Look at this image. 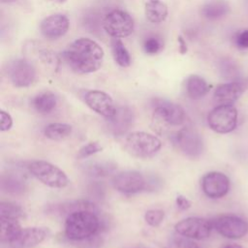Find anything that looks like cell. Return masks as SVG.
Segmentation results:
<instances>
[{
	"label": "cell",
	"instance_id": "43",
	"mask_svg": "<svg viewBox=\"0 0 248 248\" xmlns=\"http://www.w3.org/2000/svg\"><path fill=\"white\" fill-rule=\"evenodd\" d=\"M131 248H148V247H145V246H142V245H139V246H134V247H131Z\"/></svg>",
	"mask_w": 248,
	"mask_h": 248
},
{
	"label": "cell",
	"instance_id": "33",
	"mask_svg": "<svg viewBox=\"0 0 248 248\" xmlns=\"http://www.w3.org/2000/svg\"><path fill=\"white\" fill-rule=\"evenodd\" d=\"M70 242L73 245H75L77 248H100L103 244V238L97 233V234L92 235L85 239L75 240V241H70Z\"/></svg>",
	"mask_w": 248,
	"mask_h": 248
},
{
	"label": "cell",
	"instance_id": "15",
	"mask_svg": "<svg viewBox=\"0 0 248 248\" xmlns=\"http://www.w3.org/2000/svg\"><path fill=\"white\" fill-rule=\"evenodd\" d=\"M135 115L129 107L116 108L113 116L107 118L106 129L108 134L113 137H120L125 135L133 126Z\"/></svg>",
	"mask_w": 248,
	"mask_h": 248
},
{
	"label": "cell",
	"instance_id": "14",
	"mask_svg": "<svg viewBox=\"0 0 248 248\" xmlns=\"http://www.w3.org/2000/svg\"><path fill=\"white\" fill-rule=\"evenodd\" d=\"M203 193L211 199H219L230 190V179L220 171H210L204 174L201 181Z\"/></svg>",
	"mask_w": 248,
	"mask_h": 248
},
{
	"label": "cell",
	"instance_id": "2",
	"mask_svg": "<svg viewBox=\"0 0 248 248\" xmlns=\"http://www.w3.org/2000/svg\"><path fill=\"white\" fill-rule=\"evenodd\" d=\"M100 212L92 210H78L72 212L66 217L64 223V233L70 241L81 240L99 233L105 229Z\"/></svg>",
	"mask_w": 248,
	"mask_h": 248
},
{
	"label": "cell",
	"instance_id": "18",
	"mask_svg": "<svg viewBox=\"0 0 248 248\" xmlns=\"http://www.w3.org/2000/svg\"><path fill=\"white\" fill-rule=\"evenodd\" d=\"M78 210H92L95 212H100L96 203L87 199L56 202L52 204H47L46 207V212L48 214H52L54 216H68L72 212Z\"/></svg>",
	"mask_w": 248,
	"mask_h": 248
},
{
	"label": "cell",
	"instance_id": "13",
	"mask_svg": "<svg viewBox=\"0 0 248 248\" xmlns=\"http://www.w3.org/2000/svg\"><path fill=\"white\" fill-rule=\"evenodd\" d=\"M154 115L163 123L170 126H179L186 120L184 109L179 105L166 100L155 101Z\"/></svg>",
	"mask_w": 248,
	"mask_h": 248
},
{
	"label": "cell",
	"instance_id": "27",
	"mask_svg": "<svg viewBox=\"0 0 248 248\" xmlns=\"http://www.w3.org/2000/svg\"><path fill=\"white\" fill-rule=\"evenodd\" d=\"M20 227L17 219L0 217V241L10 244L20 232Z\"/></svg>",
	"mask_w": 248,
	"mask_h": 248
},
{
	"label": "cell",
	"instance_id": "7",
	"mask_svg": "<svg viewBox=\"0 0 248 248\" xmlns=\"http://www.w3.org/2000/svg\"><path fill=\"white\" fill-rule=\"evenodd\" d=\"M6 73L14 86L27 87L35 81L37 69L28 59L18 58L8 64Z\"/></svg>",
	"mask_w": 248,
	"mask_h": 248
},
{
	"label": "cell",
	"instance_id": "40",
	"mask_svg": "<svg viewBox=\"0 0 248 248\" xmlns=\"http://www.w3.org/2000/svg\"><path fill=\"white\" fill-rule=\"evenodd\" d=\"M177 41H178V45H179V52L181 54H185L187 52V45H186L185 40L183 39L182 36H178Z\"/></svg>",
	"mask_w": 248,
	"mask_h": 248
},
{
	"label": "cell",
	"instance_id": "23",
	"mask_svg": "<svg viewBox=\"0 0 248 248\" xmlns=\"http://www.w3.org/2000/svg\"><path fill=\"white\" fill-rule=\"evenodd\" d=\"M209 85L204 78L198 75H191L185 81L187 96L192 100H199L205 96L209 91Z\"/></svg>",
	"mask_w": 248,
	"mask_h": 248
},
{
	"label": "cell",
	"instance_id": "8",
	"mask_svg": "<svg viewBox=\"0 0 248 248\" xmlns=\"http://www.w3.org/2000/svg\"><path fill=\"white\" fill-rule=\"evenodd\" d=\"M134 19L122 10H113L108 13L103 21L106 32L113 38H125L134 31Z\"/></svg>",
	"mask_w": 248,
	"mask_h": 248
},
{
	"label": "cell",
	"instance_id": "21",
	"mask_svg": "<svg viewBox=\"0 0 248 248\" xmlns=\"http://www.w3.org/2000/svg\"><path fill=\"white\" fill-rule=\"evenodd\" d=\"M0 189L3 193L18 196L26 192L27 183L18 173L8 171L0 176Z\"/></svg>",
	"mask_w": 248,
	"mask_h": 248
},
{
	"label": "cell",
	"instance_id": "29",
	"mask_svg": "<svg viewBox=\"0 0 248 248\" xmlns=\"http://www.w3.org/2000/svg\"><path fill=\"white\" fill-rule=\"evenodd\" d=\"M111 51L114 61L121 67L126 68L129 67L131 64V57L129 51L125 47L124 44L121 42L120 39L114 38L111 41Z\"/></svg>",
	"mask_w": 248,
	"mask_h": 248
},
{
	"label": "cell",
	"instance_id": "25",
	"mask_svg": "<svg viewBox=\"0 0 248 248\" xmlns=\"http://www.w3.org/2000/svg\"><path fill=\"white\" fill-rule=\"evenodd\" d=\"M146 18L152 23L163 22L168 16V6L162 0H147L144 6Z\"/></svg>",
	"mask_w": 248,
	"mask_h": 248
},
{
	"label": "cell",
	"instance_id": "4",
	"mask_svg": "<svg viewBox=\"0 0 248 248\" xmlns=\"http://www.w3.org/2000/svg\"><path fill=\"white\" fill-rule=\"evenodd\" d=\"M28 170L30 173L43 184L51 188H64L69 184V178L66 173L55 165L39 160L29 163Z\"/></svg>",
	"mask_w": 248,
	"mask_h": 248
},
{
	"label": "cell",
	"instance_id": "38",
	"mask_svg": "<svg viewBox=\"0 0 248 248\" xmlns=\"http://www.w3.org/2000/svg\"><path fill=\"white\" fill-rule=\"evenodd\" d=\"M13 126V118L5 110L0 111V130L8 131Z\"/></svg>",
	"mask_w": 248,
	"mask_h": 248
},
{
	"label": "cell",
	"instance_id": "5",
	"mask_svg": "<svg viewBox=\"0 0 248 248\" xmlns=\"http://www.w3.org/2000/svg\"><path fill=\"white\" fill-rule=\"evenodd\" d=\"M171 140L184 155L190 158H197L203 152L202 138L193 127L181 128L172 135Z\"/></svg>",
	"mask_w": 248,
	"mask_h": 248
},
{
	"label": "cell",
	"instance_id": "30",
	"mask_svg": "<svg viewBox=\"0 0 248 248\" xmlns=\"http://www.w3.org/2000/svg\"><path fill=\"white\" fill-rule=\"evenodd\" d=\"M87 200L94 202H101L106 197V186L102 181H90L85 187Z\"/></svg>",
	"mask_w": 248,
	"mask_h": 248
},
{
	"label": "cell",
	"instance_id": "22",
	"mask_svg": "<svg viewBox=\"0 0 248 248\" xmlns=\"http://www.w3.org/2000/svg\"><path fill=\"white\" fill-rule=\"evenodd\" d=\"M117 166L110 161H93L83 165L82 171L92 178H101L108 176L116 170Z\"/></svg>",
	"mask_w": 248,
	"mask_h": 248
},
{
	"label": "cell",
	"instance_id": "32",
	"mask_svg": "<svg viewBox=\"0 0 248 248\" xmlns=\"http://www.w3.org/2000/svg\"><path fill=\"white\" fill-rule=\"evenodd\" d=\"M180 235V234H179ZM167 248H200L191 238L183 235H173L168 242Z\"/></svg>",
	"mask_w": 248,
	"mask_h": 248
},
{
	"label": "cell",
	"instance_id": "39",
	"mask_svg": "<svg viewBox=\"0 0 248 248\" xmlns=\"http://www.w3.org/2000/svg\"><path fill=\"white\" fill-rule=\"evenodd\" d=\"M176 205L180 210H187L191 206V202L184 196L178 195L176 197Z\"/></svg>",
	"mask_w": 248,
	"mask_h": 248
},
{
	"label": "cell",
	"instance_id": "10",
	"mask_svg": "<svg viewBox=\"0 0 248 248\" xmlns=\"http://www.w3.org/2000/svg\"><path fill=\"white\" fill-rule=\"evenodd\" d=\"M212 228V221L201 217H188L179 221L174 226L178 234L198 240L208 237Z\"/></svg>",
	"mask_w": 248,
	"mask_h": 248
},
{
	"label": "cell",
	"instance_id": "28",
	"mask_svg": "<svg viewBox=\"0 0 248 248\" xmlns=\"http://www.w3.org/2000/svg\"><path fill=\"white\" fill-rule=\"evenodd\" d=\"M72 126L66 123H49L44 129V135L52 140H62L72 133Z\"/></svg>",
	"mask_w": 248,
	"mask_h": 248
},
{
	"label": "cell",
	"instance_id": "20",
	"mask_svg": "<svg viewBox=\"0 0 248 248\" xmlns=\"http://www.w3.org/2000/svg\"><path fill=\"white\" fill-rule=\"evenodd\" d=\"M244 85L239 80L220 84L214 91V101L218 105H232L244 91Z\"/></svg>",
	"mask_w": 248,
	"mask_h": 248
},
{
	"label": "cell",
	"instance_id": "35",
	"mask_svg": "<svg viewBox=\"0 0 248 248\" xmlns=\"http://www.w3.org/2000/svg\"><path fill=\"white\" fill-rule=\"evenodd\" d=\"M165 213L162 209H150L144 214V220L151 227H158L164 220Z\"/></svg>",
	"mask_w": 248,
	"mask_h": 248
},
{
	"label": "cell",
	"instance_id": "19",
	"mask_svg": "<svg viewBox=\"0 0 248 248\" xmlns=\"http://www.w3.org/2000/svg\"><path fill=\"white\" fill-rule=\"evenodd\" d=\"M69 26V19L66 16L62 14H55L46 17L41 22L40 29L46 38L58 39L67 33Z\"/></svg>",
	"mask_w": 248,
	"mask_h": 248
},
{
	"label": "cell",
	"instance_id": "34",
	"mask_svg": "<svg viewBox=\"0 0 248 248\" xmlns=\"http://www.w3.org/2000/svg\"><path fill=\"white\" fill-rule=\"evenodd\" d=\"M102 149H103V147L98 141H90L87 144H85L79 148V150L78 151L77 157L78 159H84V158L90 157L96 153L101 152Z\"/></svg>",
	"mask_w": 248,
	"mask_h": 248
},
{
	"label": "cell",
	"instance_id": "31",
	"mask_svg": "<svg viewBox=\"0 0 248 248\" xmlns=\"http://www.w3.org/2000/svg\"><path fill=\"white\" fill-rule=\"evenodd\" d=\"M23 216H24V210L20 205L11 202H0V217L18 219Z\"/></svg>",
	"mask_w": 248,
	"mask_h": 248
},
{
	"label": "cell",
	"instance_id": "36",
	"mask_svg": "<svg viewBox=\"0 0 248 248\" xmlns=\"http://www.w3.org/2000/svg\"><path fill=\"white\" fill-rule=\"evenodd\" d=\"M142 47L147 54H157L163 48V43L156 37H149L143 42Z\"/></svg>",
	"mask_w": 248,
	"mask_h": 248
},
{
	"label": "cell",
	"instance_id": "9",
	"mask_svg": "<svg viewBox=\"0 0 248 248\" xmlns=\"http://www.w3.org/2000/svg\"><path fill=\"white\" fill-rule=\"evenodd\" d=\"M23 52L24 58L28 59L36 69L40 66L50 70L57 69L59 62L57 55L40 42L28 41L23 46Z\"/></svg>",
	"mask_w": 248,
	"mask_h": 248
},
{
	"label": "cell",
	"instance_id": "16",
	"mask_svg": "<svg viewBox=\"0 0 248 248\" xmlns=\"http://www.w3.org/2000/svg\"><path fill=\"white\" fill-rule=\"evenodd\" d=\"M85 104L103 117L109 118L114 115L116 107L111 97L101 90H90L84 95Z\"/></svg>",
	"mask_w": 248,
	"mask_h": 248
},
{
	"label": "cell",
	"instance_id": "6",
	"mask_svg": "<svg viewBox=\"0 0 248 248\" xmlns=\"http://www.w3.org/2000/svg\"><path fill=\"white\" fill-rule=\"evenodd\" d=\"M207 123L216 133H230L236 127L237 110L232 105H218L208 113Z\"/></svg>",
	"mask_w": 248,
	"mask_h": 248
},
{
	"label": "cell",
	"instance_id": "26",
	"mask_svg": "<svg viewBox=\"0 0 248 248\" xmlns=\"http://www.w3.org/2000/svg\"><path fill=\"white\" fill-rule=\"evenodd\" d=\"M32 106L37 112L41 114H48L56 108L57 97L50 91L41 92L33 98Z\"/></svg>",
	"mask_w": 248,
	"mask_h": 248
},
{
	"label": "cell",
	"instance_id": "24",
	"mask_svg": "<svg viewBox=\"0 0 248 248\" xmlns=\"http://www.w3.org/2000/svg\"><path fill=\"white\" fill-rule=\"evenodd\" d=\"M230 12V5L225 0H209L205 2L202 9L201 14L207 19H219Z\"/></svg>",
	"mask_w": 248,
	"mask_h": 248
},
{
	"label": "cell",
	"instance_id": "41",
	"mask_svg": "<svg viewBox=\"0 0 248 248\" xmlns=\"http://www.w3.org/2000/svg\"><path fill=\"white\" fill-rule=\"evenodd\" d=\"M221 248H242V247L238 244H227Z\"/></svg>",
	"mask_w": 248,
	"mask_h": 248
},
{
	"label": "cell",
	"instance_id": "11",
	"mask_svg": "<svg viewBox=\"0 0 248 248\" xmlns=\"http://www.w3.org/2000/svg\"><path fill=\"white\" fill-rule=\"evenodd\" d=\"M115 190L123 194H136L146 190L147 177L137 170H125L112 177Z\"/></svg>",
	"mask_w": 248,
	"mask_h": 248
},
{
	"label": "cell",
	"instance_id": "42",
	"mask_svg": "<svg viewBox=\"0 0 248 248\" xmlns=\"http://www.w3.org/2000/svg\"><path fill=\"white\" fill-rule=\"evenodd\" d=\"M1 3H13V2H16V0H0Z\"/></svg>",
	"mask_w": 248,
	"mask_h": 248
},
{
	"label": "cell",
	"instance_id": "1",
	"mask_svg": "<svg viewBox=\"0 0 248 248\" xmlns=\"http://www.w3.org/2000/svg\"><path fill=\"white\" fill-rule=\"evenodd\" d=\"M65 63L77 74H90L98 71L104 60V50L95 41L80 38L74 41L63 51Z\"/></svg>",
	"mask_w": 248,
	"mask_h": 248
},
{
	"label": "cell",
	"instance_id": "12",
	"mask_svg": "<svg viewBox=\"0 0 248 248\" xmlns=\"http://www.w3.org/2000/svg\"><path fill=\"white\" fill-rule=\"evenodd\" d=\"M213 228L223 236L236 239L248 232V223L236 215H220L212 221Z\"/></svg>",
	"mask_w": 248,
	"mask_h": 248
},
{
	"label": "cell",
	"instance_id": "3",
	"mask_svg": "<svg viewBox=\"0 0 248 248\" xmlns=\"http://www.w3.org/2000/svg\"><path fill=\"white\" fill-rule=\"evenodd\" d=\"M162 147V141L156 136L146 132H133L125 139V149L137 158H150Z\"/></svg>",
	"mask_w": 248,
	"mask_h": 248
},
{
	"label": "cell",
	"instance_id": "37",
	"mask_svg": "<svg viewBox=\"0 0 248 248\" xmlns=\"http://www.w3.org/2000/svg\"><path fill=\"white\" fill-rule=\"evenodd\" d=\"M234 43L238 48H248V29L240 30L235 34Z\"/></svg>",
	"mask_w": 248,
	"mask_h": 248
},
{
	"label": "cell",
	"instance_id": "17",
	"mask_svg": "<svg viewBox=\"0 0 248 248\" xmlns=\"http://www.w3.org/2000/svg\"><path fill=\"white\" fill-rule=\"evenodd\" d=\"M49 234L50 231L46 227L24 228L10 243V246L12 248H32L46 240Z\"/></svg>",
	"mask_w": 248,
	"mask_h": 248
}]
</instances>
